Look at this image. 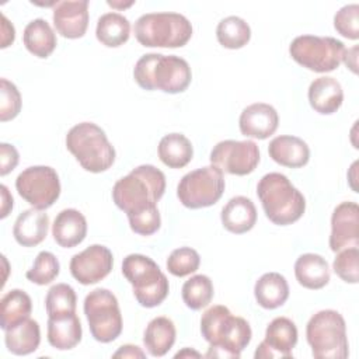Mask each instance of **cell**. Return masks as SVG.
<instances>
[{
  "mask_svg": "<svg viewBox=\"0 0 359 359\" xmlns=\"http://www.w3.org/2000/svg\"><path fill=\"white\" fill-rule=\"evenodd\" d=\"M297 344V328L287 317L273 318L265 331L264 341L258 345L255 359L292 358V351Z\"/></svg>",
  "mask_w": 359,
  "mask_h": 359,
  "instance_id": "cell-15",
  "label": "cell"
},
{
  "mask_svg": "<svg viewBox=\"0 0 359 359\" xmlns=\"http://www.w3.org/2000/svg\"><path fill=\"white\" fill-rule=\"evenodd\" d=\"M129 35L130 22L122 14L107 13L98 18L95 36L102 45L108 48H118L129 39Z\"/></svg>",
  "mask_w": 359,
  "mask_h": 359,
  "instance_id": "cell-31",
  "label": "cell"
},
{
  "mask_svg": "<svg viewBox=\"0 0 359 359\" xmlns=\"http://www.w3.org/2000/svg\"><path fill=\"white\" fill-rule=\"evenodd\" d=\"M52 20L56 31L62 36L69 39L81 38L88 27V1H56Z\"/></svg>",
  "mask_w": 359,
  "mask_h": 359,
  "instance_id": "cell-17",
  "label": "cell"
},
{
  "mask_svg": "<svg viewBox=\"0 0 359 359\" xmlns=\"http://www.w3.org/2000/svg\"><path fill=\"white\" fill-rule=\"evenodd\" d=\"M202 337L209 342L206 358H236L250 344L252 331L247 320L233 316L222 304L209 307L201 318Z\"/></svg>",
  "mask_w": 359,
  "mask_h": 359,
  "instance_id": "cell-1",
  "label": "cell"
},
{
  "mask_svg": "<svg viewBox=\"0 0 359 359\" xmlns=\"http://www.w3.org/2000/svg\"><path fill=\"white\" fill-rule=\"evenodd\" d=\"M201 264V257L191 247H180L167 258V269L171 275L182 278L194 273Z\"/></svg>",
  "mask_w": 359,
  "mask_h": 359,
  "instance_id": "cell-37",
  "label": "cell"
},
{
  "mask_svg": "<svg viewBox=\"0 0 359 359\" xmlns=\"http://www.w3.org/2000/svg\"><path fill=\"white\" fill-rule=\"evenodd\" d=\"M137 42L147 48H181L192 36V25L178 13H149L133 27Z\"/></svg>",
  "mask_w": 359,
  "mask_h": 359,
  "instance_id": "cell-6",
  "label": "cell"
},
{
  "mask_svg": "<svg viewBox=\"0 0 359 359\" xmlns=\"http://www.w3.org/2000/svg\"><path fill=\"white\" fill-rule=\"evenodd\" d=\"M18 164V151L13 144H0V175H7Z\"/></svg>",
  "mask_w": 359,
  "mask_h": 359,
  "instance_id": "cell-42",
  "label": "cell"
},
{
  "mask_svg": "<svg viewBox=\"0 0 359 359\" xmlns=\"http://www.w3.org/2000/svg\"><path fill=\"white\" fill-rule=\"evenodd\" d=\"M81 324L76 313L48 317V342L59 349L67 351L81 341Z\"/></svg>",
  "mask_w": 359,
  "mask_h": 359,
  "instance_id": "cell-24",
  "label": "cell"
},
{
  "mask_svg": "<svg viewBox=\"0 0 359 359\" xmlns=\"http://www.w3.org/2000/svg\"><path fill=\"white\" fill-rule=\"evenodd\" d=\"M0 191H1V215H0V217L4 219L13 209V196L10 195L6 185H0Z\"/></svg>",
  "mask_w": 359,
  "mask_h": 359,
  "instance_id": "cell-45",
  "label": "cell"
},
{
  "mask_svg": "<svg viewBox=\"0 0 359 359\" xmlns=\"http://www.w3.org/2000/svg\"><path fill=\"white\" fill-rule=\"evenodd\" d=\"M164 191L165 175L163 171L154 165L143 164L115 182L112 199L129 217L157 208Z\"/></svg>",
  "mask_w": 359,
  "mask_h": 359,
  "instance_id": "cell-2",
  "label": "cell"
},
{
  "mask_svg": "<svg viewBox=\"0 0 359 359\" xmlns=\"http://www.w3.org/2000/svg\"><path fill=\"white\" fill-rule=\"evenodd\" d=\"M216 36L222 46L227 49H240L250 42V25L237 15L223 18L216 28Z\"/></svg>",
  "mask_w": 359,
  "mask_h": 359,
  "instance_id": "cell-33",
  "label": "cell"
},
{
  "mask_svg": "<svg viewBox=\"0 0 359 359\" xmlns=\"http://www.w3.org/2000/svg\"><path fill=\"white\" fill-rule=\"evenodd\" d=\"M32 311L31 297L21 289L7 292L0 302V327L6 331L10 327L29 317Z\"/></svg>",
  "mask_w": 359,
  "mask_h": 359,
  "instance_id": "cell-32",
  "label": "cell"
},
{
  "mask_svg": "<svg viewBox=\"0 0 359 359\" xmlns=\"http://www.w3.org/2000/svg\"><path fill=\"white\" fill-rule=\"evenodd\" d=\"M334 272L346 283H358L359 280V250L351 247L338 251L334 264Z\"/></svg>",
  "mask_w": 359,
  "mask_h": 359,
  "instance_id": "cell-38",
  "label": "cell"
},
{
  "mask_svg": "<svg viewBox=\"0 0 359 359\" xmlns=\"http://www.w3.org/2000/svg\"><path fill=\"white\" fill-rule=\"evenodd\" d=\"M268 153L275 163L289 168H300L310 160L307 143L292 135H282L272 139L268 146Z\"/></svg>",
  "mask_w": 359,
  "mask_h": 359,
  "instance_id": "cell-19",
  "label": "cell"
},
{
  "mask_svg": "<svg viewBox=\"0 0 359 359\" xmlns=\"http://www.w3.org/2000/svg\"><path fill=\"white\" fill-rule=\"evenodd\" d=\"M334 27L342 36L356 41L359 38V6L348 4L339 8L334 17Z\"/></svg>",
  "mask_w": 359,
  "mask_h": 359,
  "instance_id": "cell-40",
  "label": "cell"
},
{
  "mask_svg": "<svg viewBox=\"0 0 359 359\" xmlns=\"http://www.w3.org/2000/svg\"><path fill=\"white\" fill-rule=\"evenodd\" d=\"M114 358H144L146 353L136 345H122L114 355Z\"/></svg>",
  "mask_w": 359,
  "mask_h": 359,
  "instance_id": "cell-44",
  "label": "cell"
},
{
  "mask_svg": "<svg viewBox=\"0 0 359 359\" xmlns=\"http://www.w3.org/2000/svg\"><path fill=\"white\" fill-rule=\"evenodd\" d=\"M307 342L317 359L348 358V338L344 317L335 310H321L311 316L306 327Z\"/></svg>",
  "mask_w": 359,
  "mask_h": 359,
  "instance_id": "cell-8",
  "label": "cell"
},
{
  "mask_svg": "<svg viewBox=\"0 0 359 359\" xmlns=\"http://www.w3.org/2000/svg\"><path fill=\"white\" fill-rule=\"evenodd\" d=\"M114 257L108 247L93 244L70 259V273L81 285L102 280L112 269Z\"/></svg>",
  "mask_w": 359,
  "mask_h": 359,
  "instance_id": "cell-14",
  "label": "cell"
},
{
  "mask_svg": "<svg viewBox=\"0 0 359 359\" xmlns=\"http://www.w3.org/2000/svg\"><path fill=\"white\" fill-rule=\"evenodd\" d=\"M84 314L90 332L98 342H112L122 332V314L115 294L104 287L91 290L84 299Z\"/></svg>",
  "mask_w": 359,
  "mask_h": 359,
  "instance_id": "cell-10",
  "label": "cell"
},
{
  "mask_svg": "<svg viewBox=\"0 0 359 359\" xmlns=\"http://www.w3.org/2000/svg\"><path fill=\"white\" fill-rule=\"evenodd\" d=\"M77 296L74 289L67 283H57L53 285L46 294L45 299V309L48 317L76 313Z\"/></svg>",
  "mask_w": 359,
  "mask_h": 359,
  "instance_id": "cell-35",
  "label": "cell"
},
{
  "mask_svg": "<svg viewBox=\"0 0 359 359\" xmlns=\"http://www.w3.org/2000/svg\"><path fill=\"white\" fill-rule=\"evenodd\" d=\"M0 121L14 119L21 111V94L15 84L7 79L0 80Z\"/></svg>",
  "mask_w": 359,
  "mask_h": 359,
  "instance_id": "cell-39",
  "label": "cell"
},
{
  "mask_svg": "<svg viewBox=\"0 0 359 359\" xmlns=\"http://www.w3.org/2000/svg\"><path fill=\"white\" fill-rule=\"evenodd\" d=\"M294 276L306 289H321L330 282L328 262L318 254H303L294 262Z\"/></svg>",
  "mask_w": 359,
  "mask_h": 359,
  "instance_id": "cell-25",
  "label": "cell"
},
{
  "mask_svg": "<svg viewBox=\"0 0 359 359\" xmlns=\"http://www.w3.org/2000/svg\"><path fill=\"white\" fill-rule=\"evenodd\" d=\"M181 294L187 307L201 310L213 299V283L206 275H194L184 283Z\"/></svg>",
  "mask_w": 359,
  "mask_h": 359,
  "instance_id": "cell-34",
  "label": "cell"
},
{
  "mask_svg": "<svg viewBox=\"0 0 359 359\" xmlns=\"http://www.w3.org/2000/svg\"><path fill=\"white\" fill-rule=\"evenodd\" d=\"M20 196L32 208L45 210L50 208L60 195V181L55 168L34 165L25 168L15 180Z\"/></svg>",
  "mask_w": 359,
  "mask_h": 359,
  "instance_id": "cell-12",
  "label": "cell"
},
{
  "mask_svg": "<svg viewBox=\"0 0 359 359\" xmlns=\"http://www.w3.org/2000/svg\"><path fill=\"white\" fill-rule=\"evenodd\" d=\"M22 41L27 50L41 59H46L55 50L57 43L52 27L43 18H35L27 24Z\"/></svg>",
  "mask_w": 359,
  "mask_h": 359,
  "instance_id": "cell-29",
  "label": "cell"
},
{
  "mask_svg": "<svg viewBox=\"0 0 359 359\" xmlns=\"http://www.w3.org/2000/svg\"><path fill=\"white\" fill-rule=\"evenodd\" d=\"M210 163L231 175H247L259 163V149L252 140H222L210 151Z\"/></svg>",
  "mask_w": 359,
  "mask_h": 359,
  "instance_id": "cell-13",
  "label": "cell"
},
{
  "mask_svg": "<svg viewBox=\"0 0 359 359\" xmlns=\"http://www.w3.org/2000/svg\"><path fill=\"white\" fill-rule=\"evenodd\" d=\"M257 195L266 217L278 226L297 222L306 210L303 194L280 172L265 174L257 185Z\"/></svg>",
  "mask_w": 359,
  "mask_h": 359,
  "instance_id": "cell-4",
  "label": "cell"
},
{
  "mask_svg": "<svg viewBox=\"0 0 359 359\" xmlns=\"http://www.w3.org/2000/svg\"><path fill=\"white\" fill-rule=\"evenodd\" d=\"M344 101V91L339 81L330 76H323L311 81L309 87V102L314 111L323 115L334 114Z\"/></svg>",
  "mask_w": 359,
  "mask_h": 359,
  "instance_id": "cell-22",
  "label": "cell"
},
{
  "mask_svg": "<svg viewBox=\"0 0 359 359\" xmlns=\"http://www.w3.org/2000/svg\"><path fill=\"white\" fill-rule=\"evenodd\" d=\"M122 273L133 287L137 303L151 309L164 302L168 294L170 285L167 276L158 265L149 257L142 254H129L123 258Z\"/></svg>",
  "mask_w": 359,
  "mask_h": 359,
  "instance_id": "cell-7",
  "label": "cell"
},
{
  "mask_svg": "<svg viewBox=\"0 0 359 359\" xmlns=\"http://www.w3.org/2000/svg\"><path fill=\"white\" fill-rule=\"evenodd\" d=\"M345 50V45L337 38L316 35L296 36L289 46V53L296 63L317 73L335 70Z\"/></svg>",
  "mask_w": 359,
  "mask_h": 359,
  "instance_id": "cell-9",
  "label": "cell"
},
{
  "mask_svg": "<svg viewBox=\"0 0 359 359\" xmlns=\"http://www.w3.org/2000/svg\"><path fill=\"white\" fill-rule=\"evenodd\" d=\"M175 325L168 317L153 318L143 334V344L151 356H164L175 342Z\"/></svg>",
  "mask_w": 359,
  "mask_h": 359,
  "instance_id": "cell-28",
  "label": "cell"
},
{
  "mask_svg": "<svg viewBox=\"0 0 359 359\" xmlns=\"http://www.w3.org/2000/svg\"><path fill=\"white\" fill-rule=\"evenodd\" d=\"M129 226L132 231L140 234V236H151L154 234L161 224V217L157 208H153L150 210L142 212L135 216H129Z\"/></svg>",
  "mask_w": 359,
  "mask_h": 359,
  "instance_id": "cell-41",
  "label": "cell"
},
{
  "mask_svg": "<svg viewBox=\"0 0 359 359\" xmlns=\"http://www.w3.org/2000/svg\"><path fill=\"white\" fill-rule=\"evenodd\" d=\"M66 147L90 172H102L115 161V149L105 132L93 122L74 125L66 135Z\"/></svg>",
  "mask_w": 359,
  "mask_h": 359,
  "instance_id": "cell-5",
  "label": "cell"
},
{
  "mask_svg": "<svg viewBox=\"0 0 359 359\" xmlns=\"http://www.w3.org/2000/svg\"><path fill=\"white\" fill-rule=\"evenodd\" d=\"M7 349L14 355H28L38 349L41 342L39 324L32 318H25L4 331Z\"/></svg>",
  "mask_w": 359,
  "mask_h": 359,
  "instance_id": "cell-27",
  "label": "cell"
},
{
  "mask_svg": "<svg viewBox=\"0 0 359 359\" xmlns=\"http://www.w3.org/2000/svg\"><path fill=\"white\" fill-rule=\"evenodd\" d=\"M133 4V1L129 3H116V1H108V6L115 7V8H125V7H130Z\"/></svg>",
  "mask_w": 359,
  "mask_h": 359,
  "instance_id": "cell-47",
  "label": "cell"
},
{
  "mask_svg": "<svg viewBox=\"0 0 359 359\" xmlns=\"http://www.w3.org/2000/svg\"><path fill=\"white\" fill-rule=\"evenodd\" d=\"M222 224L226 230L234 234L250 231L257 223V209L252 201L247 196L231 198L220 213Z\"/></svg>",
  "mask_w": 359,
  "mask_h": 359,
  "instance_id": "cell-23",
  "label": "cell"
},
{
  "mask_svg": "<svg viewBox=\"0 0 359 359\" xmlns=\"http://www.w3.org/2000/svg\"><path fill=\"white\" fill-rule=\"evenodd\" d=\"M49 216L39 209H27L21 212L14 223L13 236L22 247H35L42 243L48 234Z\"/></svg>",
  "mask_w": 359,
  "mask_h": 359,
  "instance_id": "cell-20",
  "label": "cell"
},
{
  "mask_svg": "<svg viewBox=\"0 0 359 359\" xmlns=\"http://www.w3.org/2000/svg\"><path fill=\"white\" fill-rule=\"evenodd\" d=\"M14 38H15V31L13 24H10L6 15L1 14V45L0 46L7 48L14 42Z\"/></svg>",
  "mask_w": 359,
  "mask_h": 359,
  "instance_id": "cell-43",
  "label": "cell"
},
{
  "mask_svg": "<svg viewBox=\"0 0 359 359\" xmlns=\"http://www.w3.org/2000/svg\"><path fill=\"white\" fill-rule=\"evenodd\" d=\"M188 356H195V358H201V353L196 352V351H192L189 348H185L182 349L181 352L175 353V358H188Z\"/></svg>",
  "mask_w": 359,
  "mask_h": 359,
  "instance_id": "cell-46",
  "label": "cell"
},
{
  "mask_svg": "<svg viewBox=\"0 0 359 359\" xmlns=\"http://www.w3.org/2000/svg\"><path fill=\"white\" fill-rule=\"evenodd\" d=\"M158 157L170 168L185 167L194 156V149L188 137L182 133H168L158 143Z\"/></svg>",
  "mask_w": 359,
  "mask_h": 359,
  "instance_id": "cell-30",
  "label": "cell"
},
{
  "mask_svg": "<svg viewBox=\"0 0 359 359\" xmlns=\"http://www.w3.org/2000/svg\"><path fill=\"white\" fill-rule=\"evenodd\" d=\"M359 245V208L355 202L339 203L331 216L330 247L334 252Z\"/></svg>",
  "mask_w": 359,
  "mask_h": 359,
  "instance_id": "cell-16",
  "label": "cell"
},
{
  "mask_svg": "<svg viewBox=\"0 0 359 359\" xmlns=\"http://www.w3.org/2000/svg\"><path fill=\"white\" fill-rule=\"evenodd\" d=\"M133 77L144 90L178 94L188 88L192 73L188 62L180 56L146 53L136 62Z\"/></svg>",
  "mask_w": 359,
  "mask_h": 359,
  "instance_id": "cell-3",
  "label": "cell"
},
{
  "mask_svg": "<svg viewBox=\"0 0 359 359\" xmlns=\"http://www.w3.org/2000/svg\"><path fill=\"white\" fill-rule=\"evenodd\" d=\"M55 241L65 248L79 245L87 236V220L77 209L62 210L52 224Z\"/></svg>",
  "mask_w": 359,
  "mask_h": 359,
  "instance_id": "cell-21",
  "label": "cell"
},
{
  "mask_svg": "<svg viewBox=\"0 0 359 359\" xmlns=\"http://www.w3.org/2000/svg\"><path fill=\"white\" fill-rule=\"evenodd\" d=\"M224 192L223 171L215 165H206L185 174L178 187L180 202L189 209H201L215 205Z\"/></svg>",
  "mask_w": 359,
  "mask_h": 359,
  "instance_id": "cell-11",
  "label": "cell"
},
{
  "mask_svg": "<svg viewBox=\"0 0 359 359\" xmlns=\"http://www.w3.org/2000/svg\"><path fill=\"white\" fill-rule=\"evenodd\" d=\"M59 271H60V264L57 258L49 251H41L36 255L32 268L27 271L25 276L32 283L48 285L57 278Z\"/></svg>",
  "mask_w": 359,
  "mask_h": 359,
  "instance_id": "cell-36",
  "label": "cell"
},
{
  "mask_svg": "<svg viewBox=\"0 0 359 359\" xmlns=\"http://www.w3.org/2000/svg\"><path fill=\"white\" fill-rule=\"evenodd\" d=\"M279 116L276 109L265 102H255L245 107L240 115V132L247 137L266 139L278 129Z\"/></svg>",
  "mask_w": 359,
  "mask_h": 359,
  "instance_id": "cell-18",
  "label": "cell"
},
{
  "mask_svg": "<svg viewBox=\"0 0 359 359\" xmlns=\"http://www.w3.org/2000/svg\"><path fill=\"white\" fill-rule=\"evenodd\" d=\"M257 303L268 310H273L285 304L289 297V285L283 275L278 272L264 273L254 286Z\"/></svg>",
  "mask_w": 359,
  "mask_h": 359,
  "instance_id": "cell-26",
  "label": "cell"
}]
</instances>
